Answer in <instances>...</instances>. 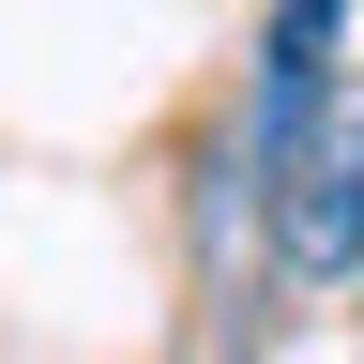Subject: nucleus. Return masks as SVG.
Returning a JSON list of instances; mask_svg holds the SVG:
<instances>
[{
	"label": "nucleus",
	"instance_id": "1",
	"mask_svg": "<svg viewBox=\"0 0 364 364\" xmlns=\"http://www.w3.org/2000/svg\"><path fill=\"white\" fill-rule=\"evenodd\" d=\"M273 243H289L304 273H349L364 258V107H334L304 136V167H289V213H273Z\"/></svg>",
	"mask_w": 364,
	"mask_h": 364
},
{
	"label": "nucleus",
	"instance_id": "2",
	"mask_svg": "<svg viewBox=\"0 0 364 364\" xmlns=\"http://www.w3.org/2000/svg\"><path fill=\"white\" fill-rule=\"evenodd\" d=\"M334 16H349V0H289V16H273V61H258V182H289L304 136L334 122V107H318V46H334Z\"/></svg>",
	"mask_w": 364,
	"mask_h": 364
}]
</instances>
